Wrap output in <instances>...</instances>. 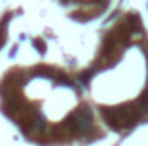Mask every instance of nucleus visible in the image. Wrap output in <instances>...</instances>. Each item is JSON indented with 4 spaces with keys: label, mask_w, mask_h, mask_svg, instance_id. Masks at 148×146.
<instances>
[{
    "label": "nucleus",
    "mask_w": 148,
    "mask_h": 146,
    "mask_svg": "<svg viewBox=\"0 0 148 146\" xmlns=\"http://www.w3.org/2000/svg\"><path fill=\"white\" fill-rule=\"evenodd\" d=\"M72 120L76 121V127H78V131L80 133H87L89 129H91V112L87 110V108H84V110H80V112H76L72 116Z\"/></svg>",
    "instance_id": "nucleus-1"
}]
</instances>
